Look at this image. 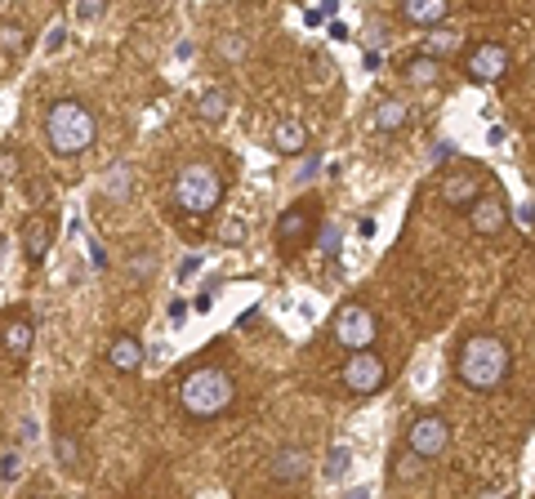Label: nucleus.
<instances>
[{
	"label": "nucleus",
	"mask_w": 535,
	"mask_h": 499,
	"mask_svg": "<svg viewBox=\"0 0 535 499\" xmlns=\"http://www.w3.org/2000/svg\"><path fill=\"white\" fill-rule=\"evenodd\" d=\"M45 143L54 157H81L99 143V117L81 99H59L45 112Z\"/></svg>",
	"instance_id": "f257e3e1"
},
{
	"label": "nucleus",
	"mask_w": 535,
	"mask_h": 499,
	"mask_svg": "<svg viewBox=\"0 0 535 499\" xmlns=\"http://www.w3.org/2000/svg\"><path fill=\"white\" fill-rule=\"evenodd\" d=\"M455 374H459V383L473 388V392H495V388L508 379V343H504L499 334H473V339L459 348Z\"/></svg>",
	"instance_id": "f03ea898"
},
{
	"label": "nucleus",
	"mask_w": 535,
	"mask_h": 499,
	"mask_svg": "<svg viewBox=\"0 0 535 499\" xmlns=\"http://www.w3.org/2000/svg\"><path fill=\"white\" fill-rule=\"evenodd\" d=\"M179 401H183V410L192 419H219L236 401V383H232V374L223 366H201V370H192L183 379Z\"/></svg>",
	"instance_id": "7ed1b4c3"
},
{
	"label": "nucleus",
	"mask_w": 535,
	"mask_h": 499,
	"mask_svg": "<svg viewBox=\"0 0 535 499\" xmlns=\"http://www.w3.org/2000/svg\"><path fill=\"white\" fill-rule=\"evenodd\" d=\"M174 201L183 214H214L219 201H223V179L214 165H183L174 174Z\"/></svg>",
	"instance_id": "20e7f679"
},
{
	"label": "nucleus",
	"mask_w": 535,
	"mask_h": 499,
	"mask_svg": "<svg viewBox=\"0 0 535 499\" xmlns=\"http://www.w3.org/2000/svg\"><path fill=\"white\" fill-rule=\"evenodd\" d=\"M331 334H335V343L339 348H371L375 343V334H379V317L366 308V303H344L339 312H335V321H331Z\"/></svg>",
	"instance_id": "39448f33"
},
{
	"label": "nucleus",
	"mask_w": 535,
	"mask_h": 499,
	"mask_svg": "<svg viewBox=\"0 0 535 499\" xmlns=\"http://www.w3.org/2000/svg\"><path fill=\"white\" fill-rule=\"evenodd\" d=\"M339 383H344L353 397H371V392H379V388L388 383V366H384L379 352L353 348V357H348L344 370H339Z\"/></svg>",
	"instance_id": "423d86ee"
},
{
	"label": "nucleus",
	"mask_w": 535,
	"mask_h": 499,
	"mask_svg": "<svg viewBox=\"0 0 535 499\" xmlns=\"http://www.w3.org/2000/svg\"><path fill=\"white\" fill-rule=\"evenodd\" d=\"M508 68H513V59H508V50H504L499 41H482V45H473L468 59H464V72H468V81H477V85L504 81Z\"/></svg>",
	"instance_id": "0eeeda50"
},
{
	"label": "nucleus",
	"mask_w": 535,
	"mask_h": 499,
	"mask_svg": "<svg viewBox=\"0 0 535 499\" xmlns=\"http://www.w3.org/2000/svg\"><path fill=\"white\" fill-rule=\"evenodd\" d=\"M446 446H451V419L446 414H419L411 423V450L419 459H437V455H446Z\"/></svg>",
	"instance_id": "6e6552de"
},
{
	"label": "nucleus",
	"mask_w": 535,
	"mask_h": 499,
	"mask_svg": "<svg viewBox=\"0 0 535 499\" xmlns=\"http://www.w3.org/2000/svg\"><path fill=\"white\" fill-rule=\"evenodd\" d=\"M317 201H295L291 210H282V219H277V241H282V250H295V245H304L308 237H313V228H317Z\"/></svg>",
	"instance_id": "1a4fd4ad"
},
{
	"label": "nucleus",
	"mask_w": 535,
	"mask_h": 499,
	"mask_svg": "<svg viewBox=\"0 0 535 499\" xmlns=\"http://www.w3.org/2000/svg\"><path fill=\"white\" fill-rule=\"evenodd\" d=\"M308 468H313V455H308V446H299V441H286V446H277V455H273V463H268V472H273V481H304L308 477Z\"/></svg>",
	"instance_id": "9d476101"
},
{
	"label": "nucleus",
	"mask_w": 535,
	"mask_h": 499,
	"mask_svg": "<svg viewBox=\"0 0 535 499\" xmlns=\"http://www.w3.org/2000/svg\"><path fill=\"white\" fill-rule=\"evenodd\" d=\"M468 223L482 232V237H495V232H504V223H508V205H504V197H473L468 205Z\"/></svg>",
	"instance_id": "9b49d317"
},
{
	"label": "nucleus",
	"mask_w": 535,
	"mask_h": 499,
	"mask_svg": "<svg viewBox=\"0 0 535 499\" xmlns=\"http://www.w3.org/2000/svg\"><path fill=\"white\" fill-rule=\"evenodd\" d=\"M268 143H273L277 157H304L308 143H313V134H308V125H299V121H282Z\"/></svg>",
	"instance_id": "f8f14e48"
},
{
	"label": "nucleus",
	"mask_w": 535,
	"mask_h": 499,
	"mask_svg": "<svg viewBox=\"0 0 535 499\" xmlns=\"http://www.w3.org/2000/svg\"><path fill=\"white\" fill-rule=\"evenodd\" d=\"M108 361H112V370H121V374H139V370H143V343H139L134 334H116L112 348H108Z\"/></svg>",
	"instance_id": "ddd939ff"
},
{
	"label": "nucleus",
	"mask_w": 535,
	"mask_h": 499,
	"mask_svg": "<svg viewBox=\"0 0 535 499\" xmlns=\"http://www.w3.org/2000/svg\"><path fill=\"white\" fill-rule=\"evenodd\" d=\"M402 14L415 28H437L451 14V0H402Z\"/></svg>",
	"instance_id": "4468645a"
},
{
	"label": "nucleus",
	"mask_w": 535,
	"mask_h": 499,
	"mask_svg": "<svg viewBox=\"0 0 535 499\" xmlns=\"http://www.w3.org/2000/svg\"><path fill=\"white\" fill-rule=\"evenodd\" d=\"M50 223L41 219V214H32L28 223H23V254H28V263H45V254H50Z\"/></svg>",
	"instance_id": "2eb2a0df"
},
{
	"label": "nucleus",
	"mask_w": 535,
	"mask_h": 499,
	"mask_svg": "<svg viewBox=\"0 0 535 499\" xmlns=\"http://www.w3.org/2000/svg\"><path fill=\"white\" fill-rule=\"evenodd\" d=\"M0 343H5L10 357H28L32 343H36V326H32V317H14V321L5 326V334H0Z\"/></svg>",
	"instance_id": "dca6fc26"
},
{
	"label": "nucleus",
	"mask_w": 535,
	"mask_h": 499,
	"mask_svg": "<svg viewBox=\"0 0 535 499\" xmlns=\"http://www.w3.org/2000/svg\"><path fill=\"white\" fill-rule=\"evenodd\" d=\"M379 134H397L402 125H411V103L406 99H384L379 108H375V121H371Z\"/></svg>",
	"instance_id": "f3484780"
},
{
	"label": "nucleus",
	"mask_w": 535,
	"mask_h": 499,
	"mask_svg": "<svg viewBox=\"0 0 535 499\" xmlns=\"http://www.w3.org/2000/svg\"><path fill=\"white\" fill-rule=\"evenodd\" d=\"M228 112H232L228 90H205V94L196 99V121H201V125H223Z\"/></svg>",
	"instance_id": "a211bd4d"
},
{
	"label": "nucleus",
	"mask_w": 535,
	"mask_h": 499,
	"mask_svg": "<svg viewBox=\"0 0 535 499\" xmlns=\"http://www.w3.org/2000/svg\"><path fill=\"white\" fill-rule=\"evenodd\" d=\"M402 76H406L411 85H437V76H442V63H437L433 54H419V59H411V63L402 68Z\"/></svg>",
	"instance_id": "6ab92c4d"
},
{
	"label": "nucleus",
	"mask_w": 535,
	"mask_h": 499,
	"mask_svg": "<svg viewBox=\"0 0 535 499\" xmlns=\"http://www.w3.org/2000/svg\"><path fill=\"white\" fill-rule=\"evenodd\" d=\"M322 472H326V481H344V477L353 472V450H348V446H331Z\"/></svg>",
	"instance_id": "aec40b11"
},
{
	"label": "nucleus",
	"mask_w": 535,
	"mask_h": 499,
	"mask_svg": "<svg viewBox=\"0 0 535 499\" xmlns=\"http://www.w3.org/2000/svg\"><path fill=\"white\" fill-rule=\"evenodd\" d=\"M482 188L473 183V179H446V188H442V197H446V205H455V210H464L473 197H477Z\"/></svg>",
	"instance_id": "412c9836"
},
{
	"label": "nucleus",
	"mask_w": 535,
	"mask_h": 499,
	"mask_svg": "<svg viewBox=\"0 0 535 499\" xmlns=\"http://www.w3.org/2000/svg\"><path fill=\"white\" fill-rule=\"evenodd\" d=\"M54 455H59V463H63L68 472H81V441H76V437L59 432V437H54Z\"/></svg>",
	"instance_id": "4be33fe9"
},
{
	"label": "nucleus",
	"mask_w": 535,
	"mask_h": 499,
	"mask_svg": "<svg viewBox=\"0 0 535 499\" xmlns=\"http://www.w3.org/2000/svg\"><path fill=\"white\" fill-rule=\"evenodd\" d=\"M313 232H317V250H322V254H339V245H344L339 223H331V219H326V223H317Z\"/></svg>",
	"instance_id": "5701e85b"
},
{
	"label": "nucleus",
	"mask_w": 535,
	"mask_h": 499,
	"mask_svg": "<svg viewBox=\"0 0 535 499\" xmlns=\"http://www.w3.org/2000/svg\"><path fill=\"white\" fill-rule=\"evenodd\" d=\"M459 41H464V36H459V32H451V28H446V32H433V36H428V54H433V59H442V54L459 50Z\"/></svg>",
	"instance_id": "b1692460"
},
{
	"label": "nucleus",
	"mask_w": 535,
	"mask_h": 499,
	"mask_svg": "<svg viewBox=\"0 0 535 499\" xmlns=\"http://www.w3.org/2000/svg\"><path fill=\"white\" fill-rule=\"evenodd\" d=\"M130 188H134L130 165H112V170H108V192H112V197H130Z\"/></svg>",
	"instance_id": "393cba45"
},
{
	"label": "nucleus",
	"mask_w": 535,
	"mask_h": 499,
	"mask_svg": "<svg viewBox=\"0 0 535 499\" xmlns=\"http://www.w3.org/2000/svg\"><path fill=\"white\" fill-rule=\"evenodd\" d=\"M245 237H250V228H245L241 219H223V223H219V241H223V245H245Z\"/></svg>",
	"instance_id": "a878e982"
},
{
	"label": "nucleus",
	"mask_w": 535,
	"mask_h": 499,
	"mask_svg": "<svg viewBox=\"0 0 535 499\" xmlns=\"http://www.w3.org/2000/svg\"><path fill=\"white\" fill-rule=\"evenodd\" d=\"M419 472H424V459L411 450V455H402V459H397V468H393V481H411V477H419Z\"/></svg>",
	"instance_id": "bb28decb"
},
{
	"label": "nucleus",
	"mask_w": 535,
	"mask_h": 499,
	"mask_svg": "<svg viewBox=\"0 0 535 499\" xmlns=\"http://www.w3.org/2000/svg\"><path fill=\"white\" fill-rule=\"evenodd\" d=\"M0 50H5V54L23 50V28L19 23H0Z\"/></svg>",
	"instance_id": "cd10ccee"
},
{
	"label": "nucleus",
	"mask_w": 535,
	"mask_h": 499,
	"mask_svg": "<svg viewBox=\"0 0 535 499\" xmlns=\"http://www.w3.org/2000/svg\"><path fill=\"white\" fill-rule=\"evenodd\" d=\"M219 54H223V59H241V54H245V41H241V36H223V41H219Z\"/></svg>",
	"instance_id": "c85d7f7f"
},
{
	"label": "nucleus",
	"mask_w": 535,
	"mask_h": 499,
	"mask_svg": "<svg viewBox=\"0 0 535 499\" xmlns=\"http://www.w3.org/2000/svg\"><path fill=\"white\" fill-rule=\"evenodd\" d=\"M14 472H19V455L5 450V455H0V481H14Z\"/></svg>",
	"instance_id": "c756f323"
},
{
	"label": "nucleus",
	"mask_w": 535,
	"mask_h": 499,
	"mask_svg": "<svg viewBox=\"0 0 535 499\" xmlns=\"http://www.w3.org/2000/svg\"><path fill=\"white\" fill-rule=\"evenodd\" d=\"M103 14V0H81L76 5V19H99Z\"/></svg>",
	"instance_id": "7c9ffc66"
},
{
	"label": "nucleus",
	"mask_w": 535,
	"mask_h": 499,
	"mask_svg": "<svg viewBox=\"0 0 535 499\" xmlns=\"http://www.w3.org/2000/svg\"><path fill=\"white\" fill-rule=\"evenodd\" d=\"M63 45H68V32H63V28H54V32L45 36V54H59Z\"/></svg>",
	"instance_id": "2f4dec72"
},
{
	"label": "nucleus",
	"mask_w": 535,
	"mask_h": 499,
	"mask_svg": "<svg viewBox=\"0 0 535 499\" xmlns=\"http://www.w3.org/2000/svg\"><path fill=\"white\" fill-rule=\"evenodd\" d=\"M517 223H522V232H531V201L517 205Z\"/></svg>",
	"instance_id": "473e14b6"
},
{
	"label": "nucleus",
	"mask_w": 535,
	"mask_h": 499,
	"mask_svg": "<svg viewBox=\"0 0 535 499\" xmlns=\"http://www.w3.org/2000/svg\"><path fill=\"white\" fill-rule=\"evenodd\" d=\"M183 312H188V303H183V299H174V303H170V317H174V321H183Z\"/></svg>",
	"instance_id": "72a5a7b5"
},
{
	"label": "nucleus",
	"mask_w": 535,
	"mask_h": 499,
	"mask_svg": "<svg viewBox=\"0 0 535 499\" xmlns=\"http://www.w3.org/2000/svg\"><path fill=\"white\" fill-rule=\"evenodd\" d=\"M10 170H14V157H10V152H0V174H10Z\"/></svg>",
	"instance_id": "f704fd0d"
}]
</instances>
